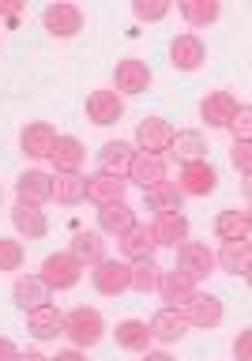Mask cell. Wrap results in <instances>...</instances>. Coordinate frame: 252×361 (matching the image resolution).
<instances>
[{
	"label": "cell",
	"mask_w": 252,
	"mask_h": 361,
	"mask_svg": "<svg viewBox=\"0 0 252 361\" xmlns=\"http://www.w3.org/2000/svg\"><path fill=\"white\" fill-rule=\"evenodd\" d=\"M64 335L72 338L79 350L98 346L102 335H106V320H102L98 309H87V305H79V309H72V312L64 316Z\"/></svg>",
	"instance_id": "1"
},
{
	"label": "cell",
	"mask_w": 252,
	"mask_h": 361,
	"mask_svg": "<svg viewBox=\"0 0 252 361\" xmlns=\"http://www.w3.org/2000/svg\"><path fill=\"white\" fill-rule=\"evenodd\" d=\"M177 312H181V320H185L188 327H203V331H211V327H219L222 324V301L215 298V293H192V298L185 305H177Z\"/></svg>",
	"instance_id": "2"
},
{
	"label": "cell",
	"mask_w": 252,
	"mask_h": 361,
	"mask_svg": "<svg viewBox=\"0 0 252 361\" xmlns=\"http://www.w3.org/2000/svg\"><path fill=\"white\" fill-rule=\"evenodd\" d=\"M49 290H72L79 279H83V264L72 256V252H53V256H45V264H42V275H38Z\"/></svg>",
	"instance_id": "3"
},
{
	"label": "cell",
	"mask_w": 252,
	"mask_h": 361,
	"mask_svg": "<svg viewBox=\"0 0 252 361\" xmlns=\"http://www.w3.org/2000/svg\"><path fill=\"white\" fill-rule=\"evenodd\" d=\"M169 143H174V124L162 121V117H143L140 124H136V140L132 147L140 154H158L162 158V151H169Z\"/></svg>",
	"instance_id": "4"
},
{
	"label": "cell",
	"mask_w": 252,
	"mask_h": 361,
	"mask_svg": "<svg viewBox=\"0 0 252 361\" xmlns=\"http://www.w3.org/2000/svg\"><path fill=\"white\" fill-rule=\"evenodd\" d=\"M151 68H147V61H140V56H124V61H117V68H113V90L117 94H143L147 87H151Z\"/></svg>",
	"instance_id": "5"
},
{
	"label": "cell",
	"mask_w": 252,
	"mask_h": 361,
	"mask_svg": "<svg viewBox=\"0 0 252 361\" xmlns=\"http://www.w3.org/2000/svg\"><path fill=\"white\" fill-rule=\"evenodd\" d=\"M128 275H132V264L106 256L102 264H95V271H90V282H95L98 293H106V298H117V293L128 290Z\"/></svg>",
	"instance_id": "6"
},
{
	"label": "cell",
	"mask_w": 252,
	"mask_h": 361,
	"mask_svg": "<svg viewBox=\"0 0 252 361\" xmlns=\"http://www.w3.org/2000/svg\"><path fill=\"white\" fill-rule=\"evenodd\" d=\"M181 196H211L219 188V169H215L208 158L192 166H181V180H177Z\"/></svg>",
	"instance_id": "7"
},
{
	"label": "cell",
	"mask_w": 252,
	"mask_h": 361,
	"mask_svg": "<svg viewBox=\"0 0 252 361\" xmlns=\"http://www.w3.org/2000/svg\"><path fill=\"white\" fill-rule=\"evenodd\" d=\"M16 196H19V203H27V207H45V203L53 200V173H45V169H27V173H19Z\"/></svg>",
	"instance_id": "8"
},
{
	"label": "cell",
	"mask_w": 252,
	"mask_h": 361,
	"mask_svg": "<svg viewBox=\"0 0 252 361\" xmlns=\"http://www.w3.org/2000/svg\"><path fill=\"white\" fill-rule=\"evenodd\" d=\"M208 61V45H203L200 34H177L174 45H169V64L177 72H196Z\"/></svg>",
	"instance_id": "9"
},
{
	"label": "cell",
	"mask_w": 252,
	"mask_h": 361,
	"mask_svg": "<svg viewBox=\"0 0 252 361\" xmlns=\"http://www.w3.org/2000/svg\"><path fill=\"white\" fill-rule=\"evenodd\" d=\"M124 117V102L117 90H90L87 94V121L98 128H109Z\"/></svg>",
	"instance_id": "10"
},
{
	"label": "cell",
	"mask_w": 252,
	"mask_h": 361,
	"mask_svg": "<svg viewBox=\"0 0 252 361\" xmlns=\"http://www.w3.org/2000/svg\"><path fill=\"white\" fill-rule=\"evenodd\" d=\"M42 27L53 34V38H76L83 30V11L76 4H49L42 11Z\"/></svg>",
	"instance_id": "11"
},
{
	"label": "cell",
	"mask_w": 252,
	"mask_h": 361,
	"mask_svg": "<svg viewBox=\"0 0 252 361\" xmlns=\"http://www.w3.org/2000/svg\"><path fill=\"white\" fill-rule=\"evenodd\" d=\"M177 271H185L188 279H208L215 271V252L203 241H185L177 245Z\"/></svg>",
	"instance_id": "12"
},
{
	"label": "cell",
	"mask_w": 252,
	"mask_h": 361,
	"mask_svg": "<svg viewBox=\"0 0 252 361\" xmlns=\"http://www.w3.org/2000/svg\"><path fill=\"white\" fill-rule=\"evenodd\" d=\"M132 158H136V147H132L128 140H109V143H102V151H98V173L128 177Z\"/></svg>",
	"instance_id": "13"
},
{
	"label": "cell",
	"mask_w": 252,
	"mask_h": 361,
	"mask_svg": "<svg viewBox=\"0 0 252 361\" xmlns=\"http://www.w3.org/2000/svg\"><path fill=\"white\" fill-rule=\"evenodd\" d=\"M19 147H23V154H30V158H49L53 147H56V128L49 121H34L19 132Z\"/></svg>",
	"instance_id": "14"
},
{
	"label": "cell",
	"mask_w": 252,
	"mask_h": 361,
	"mask_svg": "<svg viewBox=\"0 0 252 361\" xmlns=\"http://www.w3.org/2000/svg\"><path fill=\"white\" fill-rule=\"evenodd\" d=\"M234 109H237V98L230 90H211V94L200 102V117L208 121V128H230Z\"/></svg>",
	"instance_id": "15"
},
{
	"label": "cell",
	"mask_w": 252,
	"mask_h": 361,
	"mask_svg": "<svg viewBox=\"0 0 252 361\" xmlns=\"http://www.w3.org/2000/svg\"><path fill=\"white\" fill-rule=\"evenodd\" d=\"M121 241V256H124V264H140V259H155V233H151V226H140L136 222L124 237H117Z\"/></svg>",
	"instance_id": "16"
},
{
	"label": "cell",
	"mask_w": 252,
	"mask_h": 361,
	"mask_svg": "<svg viewBox=\"0 0 252 361\" xmlns=\"http://www.w3.org/2000/svg\"><path fill=\"white\" fill-rule=\"evenodd\" d=\"M49 298H53V290L45 286L38 275H23V279H16V286H11V301H16L23 312H34V309H42V305H49Z\"/></svg>",
	"instance_id": "17"
},
{
	"label": "cell",
	"mask_w": 252,
	"mask_h": 361,
	"mask_svg": "<svg viewBox=\"0 0 252 361\" xmlns=\"http://www.w3.org/2000/svg\"><path fill=\"white\" fill-rule=\"evenodd\" d=\"M49 162L56 173H79L87 162V147L76 140V135H56V147H53V154H49Z\"/></svg>",
	"instance_id": "18"
},
{
	"label": "cell",
	"mask_w": 252,
	"mask_h": 361,
	"mask_svg": "<svg viewBox=\"0 0 252 361\" xmlns=\"http://www.w3.org/2000/svg\"><path fill=\"white\" fill-rule=\"evenodd\" d=\"M27 331L38 338V343H49V338L64 335V312L56 305H42V309L27 312Z\"/></svg>",
	"instance_id": "19"
},
{
	"label": "cell",
	"mask_w": 252,
	"mask_h": 361,
	"mask_svg": "<svg viewBox=\"0 0 252 361\" xmlns=\"http://www.w3.org/2000/svg\"><path fill=\"white\" fill-rule=\"evenodd\" d=\"M124 192H128V180L124 177H109V173H90L87 177V200L106 207V203H124Z\"/></svg>",
	"instance_id": "20"
},
{
	"label": "cell",
	"mask_w": 252,
	"mask_h": 361,
	"mask_svg": "<svg viewBox=\"0 0 252 361\" xmlns=\"http://www.w3.org/2000/svg\"><path fill=\"white\" fill-rule=\"evenodd\" d=\"M151 233H155V245L177 248V245H185V241H188V219H185L181 211H162V214L155 219Z\"/></svg>",
	"instance_id": "21"
},
{
	"label": "cell",
	"mask_w": 252,
	"mask_h": 361,
	"mask_svg": "<svg viewBox=\"0 0 252 361\" xmlns=\"http://www.w3.org/2000/svg\"><path fill=\"white\" fill-rule=\"evenodd\" d=\"M158 293H162L166 309H177V305H185L192 293H196V279H188L185 271H162V279H158Z\"/></svg>",
	"instance_id": "22"
},
{
	"label": "cell",
	"mask_w": 252,
	"mask_h": 361,
	"mask_svg": "<svg viewBox=\"0 0 252 361\" xmlns=\"http://www.w3.org/2000/svg\"><path fill=\"white\" fill-rule=\"evenodd\" d=\"M169 151H174V158L181 166H192V162H203V158H208V140H203V132H196V128H181V132H174Z\"/></svg>",
	"instance_id": "23"
},
{
	"label": "cell",
	"mask_w": 252,
	"mask_h": 361,
	"mask_svg": "<svg viewBox=\"0 0 252 361\" xmlns=\"http://www.w3.org/2000/svg\"><path fill=\"white\" fill-rule=\"evenodd\" d=\"M128 180H132V185H140L143 192L155 188V185H162V180H166V162L158 154H140V151H136L132 169H128Z\"/></svg>",
	"instance_id": "24"
},
{
	"label": "cell",
	"mask_w": 252,
	"mask_h": 361,
	"mask_svg": "<svg viewBox=\"0 0 252 361\" xmlns=\"http://www.w3.org/2000/svg\"><path fill=\"white\" fill-rule=\"evenodd\" d=\"M132 226H136V211L128 203H106V207H98V233L124 237Z\"/></svg>",
	"instance_id": "25"
},
{
	"label": "cell",
	"mask_w": 252,
	"mask_h": 361,
	"mask_svg": "<svg viewBox=\"0 0 252 361\" xmlns=\"http://www.w3.org/2000/svg\"><path fill=\"white\" fill-rule=\"evenodd\" d=\"M11 226L27 237V241H38V237L49 233V219H45L42 207H27V203H16L11 207Z\"/></svg>",
	"instance_id": "26"
},
{
	"label": "cell",
	"mask_w": 252,
	"mask_h": 361,
	"mask_svg": "<svg viewBox=\"0 0 252 361\" xmlns=\"http://www.w3.org/2000/svg\"><path fill=\"white\" fill-rule=\"evenodd\" d=\"M215 267L230 271V275H248L252 267V241H222V252L215 256Z\"/></svg>",
	"instance_id": "27"
},
{
	"label": "cell",
	"mask_w": 252,
	"mask_h": 361,
	"mask_svg": "<svg viewBox=\"0 0 252 361\" xmlns=\"http://www.w3.org/2000/svg\"><path fill=\"white\" fill-rule=\"evenodd\" d=\"M252 233V214L248 211H219L215 214V237L219 241H245Z\"/></svg>",
	"instance_id": "28"
},
{
	"label": "cell",
	"mask_w": 252,
	"mask_h": 361,
	"mask_svg": "<svg viewBox=\"0 0 252 361\" xmlns=\"http://www.w3.org/2000/svg\"><path fill=\"white\" fill-rule=\"evenodd\" d=\"M53 200L61 207H76L87 200V177L83 173H53Z\"/></svg>",
	"instance_id": "29"
},
{
	"label": "cell",
	"mask_w": 252,
	"mask_h": 361,
	"mask_svg": "<svg viewBox=\"0 0 252 361\" xmlns=\"http://www.w3.org/2000/svg\"><path fill=\"white\" fill-rule=\"evenodd\" d=\"M151 338H158V343H177V338H185V320H181V312L177 309H158L155 316H151Z\"/></svg>",
	"instance_id": "30"
},
{
	"label": "cell",
	"mask_w": 252,
	"mask_h": 361,
	"mask_svg": "<svg viewBox=\"0 0 252 361\" xmlns=\"http://www.w3.org/2000/svg\"><path fill=\"white\" fill-rule=\"evenodd\" d=\"M68 252H72L79 264H102V259H106V241H102V233H95V230H79L76 237H72V248H68Z\"/></svg>",
	"instance_id": "31"
},
{
	"label": "cell",
	"mask_w": 252,
	"mask_h": 361,
	"mask_svg": "<svg viewBox=\"0 0 252 361\" xmlns=\"http://www.w3.org/2000/svg\"><path fill=\"white\" fill-rule=\"evenodd\" d=\"M177 11H181V19H185L188 27L200 30V27H211V23L222 16V4L219 0H181Z\"/></svg>",
	"instance_id": "32"
},
{
	"label": "cell",
	"mask_w": 252,
	"mask_h": 361,
	"mask_svg": "<svg viewBox=\"0 0 252 361\" xmlns=\"http://www.w3.org/2000/svg\"><path fill=\"white\" fill-rule=\"evenodd\" d=\"M113 335H117V346L128 350V354H143L147 343H151V327H147V320H121Z\"/></svg>",
	"instance_id": "33"
},
{
	"label": "cell",
	"mask_w": 252,
	"mask_h": 361,
	"mask_svg": "<svg viewBox=\"0 0 252 361\" xmlns=\"http://www.w3.org/2000/svg\"><path fill=\"white\" fill-rule=\"evenodd\" d=\"M147 196V207L151 211H181V203H185V196H181V188L174 185V180H162V185H155V188H147L143 192Z\"/></svg>",
	"instance_id": "34"
},
{
	"label": "cell",
	"mask_w": 252,
	"mask_h": 361,
	"mask_svg": "<svg viewBox=\"0 0 252 361\" xmlns=\"http://www.w3.org/2000/svg\"><path fill=\"white\" fill-rule=\"evenodd\" d=\"M158 279H162V267H158L155 259H140V264H132L128 290H136V293H155V290H158Z\"/></svg>",
	"instance_id": "35"
},
{
	"label": "cell",
	"mask_w": 252,
	"mask_h": 361,
	"mask_svg": "<svg viewBox=\"0 0 252 361\" xmlns=\"http://www.w3.org/2000/svg\"><path fill=\"white\" fill-rule=\"evenodd\" d=\"M132 16L140 19V23H158V19L169 16V0H136Z\"/></svg>",
	"instance_id": "36"
},
{
	"label": "cell",
	"mask_w": 252,
	"mask_h": 361,
	"mask_svg": "<svg viewBox=\"0 0 252 361\" xmlns=\"http://www.w3.org/2000/svg\"><path fill=\"white\" fill-rule=\"evenodd\" d=\"M230 132H234V143H248L252 140V106H237L234 109V121H230Z\"/></svg>",
	"instance_id": "37"
},
{
	"label": "cell",
	"mask_w": 252,
	"mask_h": 361,
	"mask_svg": "<svg viewBox=\"0 0 252 361\" xmlns=\"http://www.w3.org/2000/svg\"><path fill=\"white\" fill-rule=\"evenodd\" d=\"M23 245L11 241V237H0V271H19L23 267Z\"/></svg>",
	"instance_id": "38"
},
{
	"label": "cell",
	"mask_w": 252,
	"mask_h": 361,
	"mask_svg": "<svg viewBox=\"0 0 252 361\" xmlns=\"http://www.w3.org/2000/svg\"><path fill=\"white\" fill-rule=\"evenodd\" d=\"M230 158H234V169L248 180V173H252V143H234Z\"/></svg>",
	"instance_id": "39"
},
{
	"label": "cell",
	"mask_w": 252,
	"mask_h": 361,
	"mask_svg": "<svg viewBox=\"0 0 252 361\" xmlns=\"http://www.w3.org/2000/svg\"><path fill=\"white\" fill-rule=\"evenodd\" d=\"M234 357L237 361H252V331L245 327L241 335H237V343H234Z\"/></svg>",
	"instance_id": "40"
},
{
	"label": "cell",
	"mask_w": 252,
	"mask_h": 361,
	"mask_svg": "<svg viewBox=\"0 0 252 361\" xmlns=\"http://www.w3.org/2000/svg\"><path fill=\"white\" fill-rule=\"evenodd\" d=\"M16 357H19L16 343H11V338H4V335H0V361H16Z\"/></svg>",
	"instance_id": "41"
},
{
	"label": "cell",
	"mask_w": 252,
	"mask_h": 361,
	"mask_svg": "<svg viewBox=\"0 0 252 361\" xmlns=\"http://www.w3.org/2000/svg\"><path fill=\"white\" fill-rule=\"evenodd\" d=\"M49 361H87V357L79 354V350H61V354H56V357H49Z\"/></svg>",
	"instance_id": "42"
},
{
	"label": "cell",
	"mask_w": 252,
	"mask_h": 361,
	"mask_svg": "<svg viewBox=\"0 0 252 361\" xmlns=\"http://www.w3.org/2000/svg\"><path fill=\"white\" fill-rule=\"evenodd\" d=\"M143 361H174V357H169L166 350H147V354H143Z\"/></svg>",
	"instance_id": "43"
},
{
	"label": "cell",
	"mask_w": 252,
	"mask_h": 361,
	"mask_svg": "<svg viewBox=\"0 0 252 361\" xmlns=\"http://www.w3.org/2000/svg\"><path fill=\"white\" fill-rule=\"evenodd\" d=\"M16 361H49V357H45V354H38V350H27V354H19Z\"/></svg>",
	"instance_id": "44"
}]
</instances>
